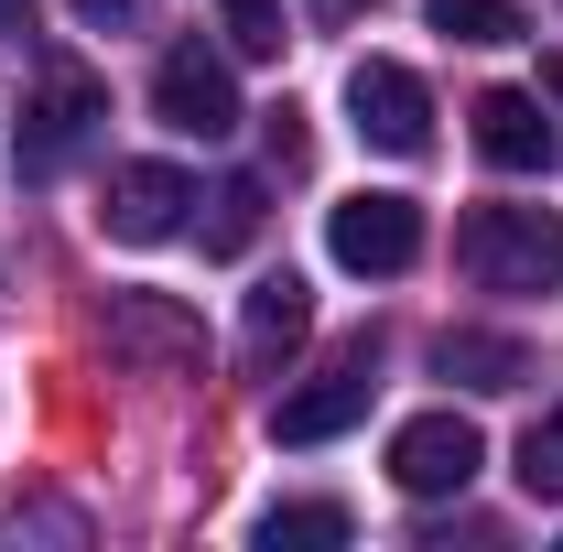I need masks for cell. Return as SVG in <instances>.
<instances>
[{"label":"cell","mask_w":563,"mask_h":552,"mask_svg":"<svg viewBox=\"0 0 563 552\" xmlns=\"http://www.w3.org/2000/svg\"><path fill=\"white\" fill-rule=\"evenodd\" d=\"M433 11V33H455V44H520V11L509 0H422Z\"/></svg>","instance_id":"15"},{"label":"cell","mask_w":563,"mask_h":552,"mask_svg":"<svg viewBox=\"0 0 563 552\" xmlns=\"http://www.w3.org/2000/svg\"><path fill=\"white\" fill-rule=\"evenodd\" d=\"M228 55H282V0H217Z\"/></svg>","instance_id":"17"},{"label":"cell","mask_w":563,"mask_h":552,"mask_svg":"<svg viewBox=\"0 0 563 552\" xmlns=\"http://www.w3.org/2000/svg\"><path fill=\"white\" fill-rule=\"evenodd\" d=\"M261 217H272V196H261V174H228V185L207 196V250H217V261H239V250L261 239Z\"/></svg>","instance_id":"14"},{"label":"cell","mask_w":563,"mask_h":552,"mask_svg":"<svg viewBox=\"0 0 563 552\" xmlns=\"http://www.w3.org/2000/svg\"><path fill=\"white\" fill-rule=\"evenodd\" d=\"M542 98H563V55H542Z\"/></svg>","instance_id":"22"},{"label":"cell","mask_w":563,"mask_h":552,"mask_svg":"<svg viewBox=\"0 0 563 552\" xmlns=\"http://www.w3.org/2000/svg\"><path fill=\"white\" fill-rule=\"evenodd\" d=\"M0 33H33V0H0Z\"/></svg>","instance_id":"21"},{"label":"cell","mask_w":563,"mask_h":552,"mask_svg":"<svg viewBox=\"0 0 563 552\" xmlns=\"http://www.w3.org/2000/svg\"><path fill=\"white\" fill-rule=\"evenodd\" d=\"M185 207H196V185H185L174 163H120V174H109V196H98V228H109V239H131V250H152V239H174V228H185Z\"/></svg>","instance_id":"9"},{"label":"cell","mask_w":563,"mask_h":552,"mask_svg":"<svg viewBox=\"0 0 563 552\" xmlns=\"http://www.w3.org/2000/svg\"><path fill=\"white\" fill-rule=\"evenodd\" d=\"M250 542L261 552H336V542H357V520L336 509V498H282V509L250 520Z\"/></svg>","instance_id":"13"},{"label":"cell","mask_w":563,"mask_h":552,"mask_svg":"<svg viewBox=\"0 0 563 552\" xmlns=\"http://www.w3.org/2000/svg\"><path fill=\"white\" fill-rule=\"evenodd\" d=\"M520 487H531L542 509H563V401L531 422V433H520Z\"/></svg>","instance_id":"16"},{"label":"cell","mask_w":563,"mask_h":552,"mask_svg":"<svg viewBox=\"0 0 563 552\" xmlns=\"http://www.w3.org/2000/svg\"><path fill=\"white\" fill-rule=\"evenodd\" d=\"M98 120H109V87H98L87 66H44L33 109H22V174H66Z\"/></svg>","instance_id":"6"},{"label":"cell","mask_w":563,"mask_h":552,"mask_svg":"<svg viewBox=\"0 0 563 552\" xmlns=\"http://www.w3.org/2000/svg\"><path fill=\"white\" fill-rule=\"evenodd\" d=\"M455 261L477 292H563V217L553 207H466Z\"/></svg>","instance_id":"1"},{"label":"cell","mask_w":563,"mask_h":552,"mask_svg":"<svg viewBox=\"0 0 563 552\" xmlns=\"http://www.w3.org/2000/svg\"><path fill=\"white\" fill-rule=\"evenodd\" d=\"M433 368L466 379V390H520V379H531V346L520 336H477V325H444V336H433Z\"/></svg>","instance_id":"12"},{"label":"cell","mask_w":563,"mask_h":552,"mask_svg":"<svg viewBox=\"0 0 563 552\" xmlns=\"http://www.w3.org/2000/svg\"><path fill=\"white\" fill-rule=\"evenodd\" d=\"M152 109H163V131H185V141H228L239 120H250L217 44H174V55L152 66Z\"/></svg>","instance_id":"2"},{"label":"cell","mask_w":563,"mask_h":552,"mask_svg":"<svg viewBox=\"0 0 563 552\" xmlns=\"http://www.w3.org/2000/svg\"><path fill=\"white\" fill-rule=\"evenodd\" d=\"M466 120H477V152H488L498 174H542V163H553V120H542L531 87H488Z\"/></svg>","instance_id":"10"},{"label":"cell","mask_w":563,"mask_h":552,"mask_svg":"<svg viewBox=\"0 0 563 552\" xmlns=\"http://www.w3.org/2000/svg\"><path fill=\"white\" fill-rule=\"evenodd\" d=\"M303 336H314V292H303V272H261V281H250V325H239L250 368L272 379V368H282Z\"/></svg>","instance_id":"11"},{"label":"cell","mask_w":563,"mask_h":552,"mask_svg":"<svg viewBox=\"0 0 563 552\" xmlns=\"http://www.w3.org/2000/svg\"><path fill=\"white\" fill-rule=\"evenodd\" d=\"M109 357H141V368H196V357H207V325H196L174 292H109Z\"/></svg>","instance_id":"8"},{"label":"cell","mask_w":563,"mask_h":552,"mask_svg":"<svg viewBox=\"0 0 563 552\" xmlns=\"http://www.w3.org/2000/svg\"><path fill=\"white\" fill-rule=\"evenodd\" d=\"M303 11H314V22L336 33V22H357V11H368V0H303Z\"/></svg>","instance_id":"20"},{"label":"cell","mask_w":563,"mask_h":552,"mask_svg":"<svg viewBox=\"0 0 563 552\" xmlns=\"http://www.w3.org/2000/svg\"><path fill=\"white\" fill-rule=\"evenodd\" d=\"M325 250H336V272L390 281L422 261V207L412 196H347V207H325Z\"/></svg>","instance_id":"4"},{"label":"cell","mask_w":563,"mask_h":552,"mask_svg":"<svg viewBox=\"0 0 563 552\" xmlns=\"http://www.w3.org/2000/svg\"><path fill=\"white\" fill-rule=\"evenodd\" d=\"M141 11H152V0H76V22H87V33H131Z\"/></svg>","instance_id":"19"},{"label":"cell","mask_w":563,"mask_h":552,"mask_svg":"<svg viewBox=\"0 0 563 552\" xmlns=\"http://www.w3.org/2000/svg\"><path fill=\"white\" fill-rule=\"evenodd\" d=\"M347 120H357V141H368V152H390V163L433 152V98H422V76L390 66V55L347 66Z\"/></svg>","instance_id":"5"},{"label":"cell","mask_w":563,"mask_h":552,"mask_svg":"<svg viewBox=\"0 0 563 552\" xmlns=\"http://www.w3.org/2000/svg\"><path fill=\"white\" fill-rule=\"evenodd\" d=\"M368 368H379V346H347V357H325L303 390H282L272 401V444H336L347 422H368V390H379Z\"/></svg>","instance_id":"7"},{"label":"cell","mask_w":563,"mask_h":552,"mask_svg":"<svg viewBox=\"0 0 563 552\" xmlns=\"http://www.w3.org/2000/svg\"><path fill=\"white\" fill-rule=\"evenodd\" d=\"M477 466H488V433L466 412H412L390 433V487H401V498H466Z\"/></svg>","instance_id":"3"},{"label":"cell","mask_w":563,"mask_h":552,"mask_svg":"<svg viewBox=\"0 0 563 552\" xmlns=\"http://www.w3.org/2000/svg\"><path fill=\"white\" fill-rule=\"evenodd\" d=\"M261 141H272V163H282V174H303V109H292V98H282L272 120H261Z\"/></svg>","instance_id":"18"}]
</instances>
